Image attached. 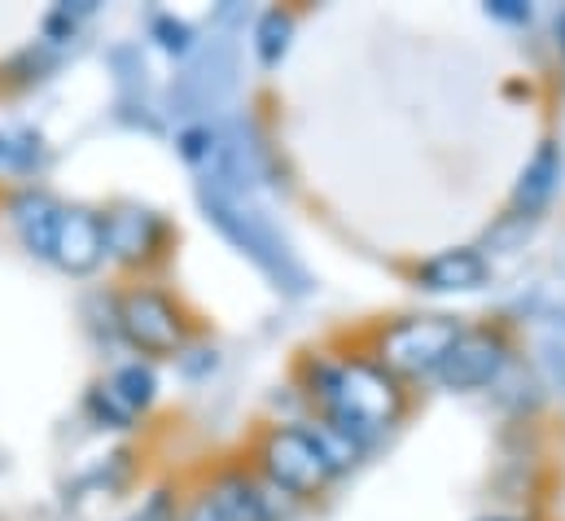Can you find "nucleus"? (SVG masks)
Listing matches in <instances>:
<instances>
[{
  "label": "nucleus",
  "mask_w": 565,
  "mask_h": 521,
  "mask_svg": "<svg viewBox=\"0 0 565 521\" xmlns=\"http://www.w3.org/2000/svg\"><path fill=\"white\" fill-rule=\"evenodd\" d=\"M557 35H562V53H565V13L557 18Z\"/></svg>",
  "instance_id": "obj_22"
},
{
  "label": "nucleus",
  "mask_w": 565,
  "mask_h": 521,
  "mask_svg": "<svg viewBox=\"0 0 565 521\" xmlns=\"http://www.w3.org/2000/svg\"><path fill=\"white\" fill-rule=\"evenodd\" d=\"M198 198H202V211H206V220L242 251V255H250V259L259 263L273 280H281L285 289H302V276H298V267L289 263V255L281 251V242H277V233L264 224V215H255L250 206H242V198H233L220 180H202V189H198Z\"/></svg>",
  "instance_id": "obj_2"
},
{
  "label": "nucleus",
  "mask_w": 565,
  "mask_h": 521,
  "mask_svg": "<svg viewBox=\"0 0 565 521\" xmlns=\"http://www.w3.org/2000/svg\"><path fill=\"white\" fill-rule=\"evenodd\" d=\"M119 333L132 351H141L149 360H167V355H180L184 342H189V325H184V311L171 294L153 289V285H132L124 298H119Z\"/></svg>",
  "instance_id": "obj_5"
},
{
  "label": "nucleus",
  "mask_w": 565,
  "mask_h": 521,
  "mask_svg": "<svg viewBox=\"0 0 565 521\" xmlns=\"http://www.w3.org/2000/svg\"><path fill=\"white\" fill-rule=\"evenodd\" d=\"M478 521H526V518H509V513H491V518H478Z\"/></svg>",
  "instance_id": "obj_21"
},
{
  "label": "nucleus",
  "mask_w": 565,
  "mask_h": 521,
  "mask_svg": "<svg viewBox=\"0 0 565 521\" xmlns=\"http://www.w3.org/2000/svg\"><path fill=\"white\" fill-rule=\"evenodd\" d=\"M509 364V342L491 329H465L456 338V347L447 351V360L438 364V382L447 391H482L491 386Z\"/></svg>",
  "instance_id": "obj_6"
},
{
  "label": "nucleus",
  "mask_w": 565,
  "mask_h": 521,
  "mask_svg": "<svg viewBox=\"0 0 565 521\" xmlns=\"http://www.w3.org/2000/svg\"><path fill=\"white\" fill-rule=\"evenodd\" d=\"M88 416L97 425H110V429H132V421H137V412L110 391V386H93L88 391Z\"/></svg>",
  "instance_id": "obj_15"
},
{
  "label": "nucleus",
  "mask_w": 565,
  "mask_h": 521,
  "mask_svg": "<svg viewBox=\"0 0 565 521\" xmlns=\"http://www.w3.org/2000/svg\"><path fill=\"white\" fill-rule=\"evenodd\" d=\"M206 496H211V504L220 509L224 521H273L268 496L246 474H224Z\"/></svg>",
  "instance_id": "obj_12"
},
{
  "label": "nucleus",
  "mask_w": 565,
  "mask_h": 521,
  "mask_svg": "<svg viewBox=\"0 0 565 521\" xmlns=\"http://www.w3.org/2000/svg\"><path fill=\"white\" fill-rule=\"evenodd\" d=\"M180 521H224V518H220V509L211 504V496H198V500L184 509V518Z\"/></svg>",
  "instance_id": "obj_20"
},
{
  "label": "nucleus",
  "mask_w": 565,
  "mask_h": 521,
  "mask_svg": "<svg viewBox=\"0 0 565 521\" xmlns=\"http://www.w3.org/2000/svg\"><path fill=\"white\" fill-rule=\"evenodd\" d=\"M311 398L324 407V425L338 429L342 438H351L355 447H364L382 429H391L408 403L399 378H391L373 360L316 364L311 369Z\"/></svg>",
  "instance_id": "obj_1"
},
{
  "label": "nucleus",
  "mask_w": 565,
  "mask_h": 521,
  "mask_svg": "<svg viewBox=\"0 0 565 521\" xmlns=\"http://www.w3.org/2000/svg\"><path fill=\"white\" fill-rule=\"evenodd\" d=\"M106 386L119 394V398H124L132 412H145V407L153 403V394H158V378H153V369H149V364L132 360V364L115 369V378H110Z\"/></svg>",
  "instance_id": "obj_14"
},
{
  "label": "nucleus",
  "mask_w": 565,
  "mask_h": 521,
  "mask_svg": "<svg viewBox=\"0 0 565 521\" xmlns=\"http://www.w3.org/2000/svg\"><path fill=\"white\" fill-rule=\"evenodd\" d=\"M102 233H106V259L119 267H145L162 251V220L137 202L110 206L102 215Z\"/></svg>",
  "instance_id": "obj_7"
},
{
  "label": "nucleus",
  "mask_w": 565,
  "mask_h": 521,
  "mask_svg": "<svg viewBox=\"0 0 565 521\" xmlns=\"http://www.w3.org/2000/svg\"><path fill=\"white\" fill-rule=\"evenodd\" d=\"M487 13L504 18V22H531V4H522V0H491Z\"/></svg>",
  "instance_id": "obj_19"
},
{
  "label": "nucleus",
  "mask_w": 565,
  "mask_h": 521,
  "mask_svg": "<svg viewBox=\"0 0 565 521\" xmlns=\"http://www.w3.org/2000/svg\"><path fill=\"white\" fill-rule=\"evenodd\" d=\"M289 40H294V13L289 9H268L255 26V53L264 66H277L285 53H289Z\"/></svg>",
  "instance_id": "obj_13"
},
{
  "label": "nucleus",
  "mask_w": 565,
  "mask_h": 521,
  "mask_svg": "<svg viewBox=\"0 0 565 521\" xmlns=\"http://www.w3.org/2000/svg\"><path fill=\"white\" fill-rule=\"evenodd\" d=\"M153 35H158V44H162L167 53H189V44H193L189 22H180V18H171V13H158V18H153Z\"/></svg>",
  "instance_id": "obj_16"
},
{
  "label": "nucleus",
  "mask_w": 565,
  "mask_h": 521,
  "mask_svg": "<svg viewBox=\"0 0 565 521\" xmlns=\"http://www.w3.org/2000/svg\"><path fill=\"white\" fill-rule=\"evenodd\" d=\"M557 180H562V145H557V140H544V145L535 149V158L522 167L518 184H513V198H509L513 215H522V220H526V215H540V211L553 202Z\"/></svg>",
  "instance_id": "obj_11"
},
{
  "label": "nucleus",
  "mask_w": 565,
  "mask_h": 521,
  "mask_svg": "<svg viewBox=\"0 0 565 521\" xmlns=\"http://www.w3.org/2000/svg\"><path fill=\"white\" fill-rule=\"evenodd\" d=\"M31 162V145H18V136L0 131V167H26Z\"/></svg>",
  "instance_id": "obj_18"
},
{
  "label": "nucleus",
  "mask_w": 565,
  "mask_h": 521,
  "mask_svg": "<svg viewBox=\"0 0 565 521\" xmlns=\"http://www.w3.org/2000/svg\"><path fill=\"white\" fill-rule=\"evenodd\" d=\"M487 276H491V263L473 246L443 251L417 267V285L425 294H469V289H482Z\"/></svg>",
  "instance_id": "obj_9"
},
{
  "label": "nucleus",
  "mask_w": 565,
  "mask_h": 521,
  "mask_svg": "<svg viewBox=\"0 0 565 521\" xmlns=\"http://www.w3.org/2000/svg\"><path fill=\"white\" fill-rule=\"evenodd\" d=\"M9 220L22 237V246L35 255V259H49L53 255V237H57V220H62V202L44 189H22L9 198Z\"/></svg>",
  "instance_id": "obj_10"
},
{
  "label": "nucleus",
  "mask_w": 565,
  "mask_h": 521,
  "mask_svg": "<svg viewBox=\"0 0 565 521\" xmlns=\"http://www.w3.org/2000/svg\"><path fill=\"white\" fill-rule=\"evenodd\" d=\"M128 521H180L175 518V500H171V491H153V496L141 504V513H132Z\"/></svg>",
  "instance_id": "obj_17"
},
{
  "label": "nucleus",
  "mask_w": 565,
  "mask_h": 521,
  "mask_svg": "<svg viewBox=\"0 0 565 521\" xmlns=\"http://www.w3.org/2000/svg\"><path fill=\"white\" fill-rule=\"evenodd\" d=\"M66 276H93L106 263V233H102V211L93 206H62L53 255Z\"/></svg>",
  "instance_id": "obj_8"
},
{
  "label": "nucleus",
  "mask_w": 565,
  "mask_h": 521,
  "mask_svg": "<svg viewBox=\"0 0 565 521\" xmlns=\"http://www.w3.org/2000/svg\"><path fill=\"white\" fill-rule=\"evenodd\" d=\"M259 465L268 482L294 500H316L338 478L324 443L316 438V429H302V425H277L259 447Z\"/></svg>",
  "instance_id": "obj_4"
},
{
  "label": "nucleus",
  "mask_w": 565,
  "mask_h": 521,
  "mask_svg": "<svg viewBox=\"0 0 565 521\" xmlns=\"http://www.w3.org/2000/svg\"><path fill=\"white\" fill-rule=\"evenodd\" d=\"M460 333H465V325L456 316H404L377 333L373 364H382L399 382L429 378V373H438V364L447 360V351L456 347Z\"/></svg>",
  "instance_id": "obj_3"
}]
</instances>
